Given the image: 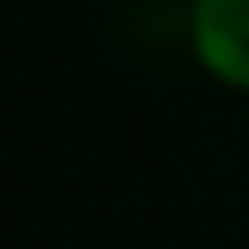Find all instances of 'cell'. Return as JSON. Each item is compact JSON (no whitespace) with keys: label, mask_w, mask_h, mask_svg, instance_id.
Masks as SVG:
<instances>
[{"label":"cell","mask_w":249,"mask_h":249,"mask_svg":"<svg viewBox=\"0 0 249 249\" xmlns=\"http://www.w3.org/2000/svg\"><path fill=\"white\" fill-rule=\"evenodd\" d=\"M186 44L220 88L249 98V0H191Z\"/></svg>","instance_id":"obj_1"}]
</instances>
